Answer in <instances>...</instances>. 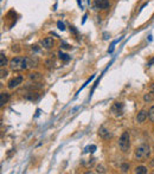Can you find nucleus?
<instances>
[{
    "instance_id": "obj_1",
    "label": "nucleus",
    "mask_w": 154,
    "mask_h": 174,
    "mask_svg": "<svg viewBox=\"0 0 154 174\" xmlns=\"http://www.w3.org/2000/svg\"><path fill=\"white\" fill-rule=\"evenodd\" d=\"M8 65L12 71H23L29 68L26 57H13L10 60Z\"/></svg>"
},
{
    "instance_id": "obj_2",
    "label": "nucleus",
    "mask_w": 154,
    "mask_h": 174,
    "mask_svg": "<svg viewBox=\"0 0 154 174\" xmlns=\"http://www.w3.org/2000/svg\"><path fill=\"white\" fill-rule=\"evenodd\" d=\"M149 155H151V147H149L148 143H142V145H140V146H137L135 148L134 152L135 160L142 161V160L147 159Z\"/></svg>"
},
{
    "instance_id": "obj_3",
    "label": "nucleus",
    "mask_w": 154,
    "mask_h": 174,
    "mask_svg": "<svg viewBox=\"0 0 154 174\" xmlns=\"http://www.w3.org/2000/svg\"><path fill=\"white\" fill-rule=\"evenodd\" d=\"M119 147L120 149L126 153L129 151V147H131V136H129V133L128 132H123L120 139H119Z\"/></svg>"
},
{
    "instance_id": "obj_4",
    "label": "nucleus",
    "mask_w": 154,
    "mask_h": 174,
    "mask_svg": "<svg viewBox=\"0 0 154 174\" xmlns=\"http://www.w3.org/2000/svg\"><path fill=\"white\" fill-rule=\"evenodd\" d=\"M23 81H24V77H23V76H16V77H13L12 79L8 81L7 88H8L10 90H13V89H16L19 84L23 83Z\"/></svg>"
},
{
    "instance_id": "obj_5",
    "label": "nucleus",
    "mask_w": 154,
    "mask_h": 174,
    "mask_svg": "<svg viewBox=\"0 0 154 174\" xmlns=\"http://www.w3.org/2000/svg\"><path fill=\"white\" fill-rule=\"evenodd\" d=\"M109 7H110L109 0H94L95 10H108Z\"/></svg>"
},
{
    "instance_id": "obj_6",
    "label": "nucleus",
    "mask_w": 154,
    "mask_h": 174,
    "mask_svg": "<svg viewBox=\"0 0 154 174\" xmlns=\"http://www.w3.org/2000/svg\"><path fill=\"white\" fill-rule=\"evenodd\" d=\"M122 111H123V104L120 103V102H115L112 107V113L115 116H121Z\"/></svg>"
},
{
    "instance_id": "obj_7",
    "label": "nucleus",
    "mask_w": 154,
    "mask_h": 174,
    "mask_svg": "<svg viewBox=\"0 0 154 174\" xmlns=\"http://www.w3.org/2000/svg\"><path fill=\"white\" fill-rule=\"evenodd\" d=\"M98 135H100L101 139H103V140H109V139L113 137V134H112L106 127H101V128L98 129Z\"/></svg>"
},
{
    "instance_id": "obj_8",
    "label": "nucleus",
    "mask_w": 154,
    "mask_h": 174,
    "mask_svg": "<svg viewBox=\"0 0 154 174\" xmlns=\"http://www.w3.org/2000/svg\"><path fill=\"white\" fill-rule=\"evenodd\" d=\"M54 44H55L54 39L50 38V37H46V38H44V39H42V40H40V45H42L44 49H46V50L51 49V47L54 46Z\"/></svg>"
},
{
    "instance_id": "obj_9",
    "label": "nucleus",
    "mask_w": 154,
    "mask_h": 174,
    "mask_svg": "<svg viewBox=\"0 0 154 174\" xmlns=\"http://www.w3.org/2000/svg\"><path fill=\"white\" fill-rule=\"evenodd\" d=\"M27 59V65H29V68H36V66H38V58L37 57H26Z\"/></svg>"
},
{
    "instance_id": "obj_10",
    "label": "nucleus",
    "mask_w": 154,
    "mask_h": 174,
    "mask_svg": "<svg viewBox=\"0 0 154 174\" xmlns=\"http://www.w3.org/2000/svg\"><path fill=\"white\" fill-rule=\"evenodd\" d=\"M147 116H148V113H147L146 110H141V111L137 114V116H136V121H137L139 123H142V122L146 121Z\"/></svg>"
},
{
    "instance_id": "obj_11",
    "label": "nucleus",
    "mask_w": 154,
    "mask_h": 174,
    "mask_svg": "<svg viewBox=\"0 0 154 174\" xmlns=\"http://www.w3.org/2000/svg\"><path fill=\"white\" fill-rule=\"evenodd\" d=\"M8 98H10V95L7 93H1L0 94V105L4 107L8 102Z\"/></svg>"
},
{
    "instance_id": "obj_12",
    "label": "nucleus",
    "mask_w": 154,
    "mask_h": 174,
    "mask_svg": "<svg viewBox=\"0 0 154 174\" xmlns=\"http://www.w3.org/2000/svg\"><path fill=\"white\" fill-rule=\"evenodd\" d=\"M134 172L136 174H146L148 173V169H147V167H145V166H137V167L135 168Z\"/></svg>"
},
{
    "instance_id": "obj_13",
    "label": "nucleus",
    "mask_w": 154,
    "mask_h": 174,
    "mask_svg": "<svg viewBox=\"0 0 154 174\" xmlns=\"http://www.w3.org/2000/svg\"><path fill=\"white\" fill-rule=\"evenodd\" d=\"M6 65H7V58L4 55V52H1V55H0V66L4 68Z\"/></svg>"
},
{
    "instance_id": "obj_14",
    "label": "nucleus",
    "mask_w": 154,
    "mask_h": 174,
    "mask_svg": "<svg viewBox=\"0 0 154 174\" xmlns=\"http://www.w3.org/2000/svg\"><path fill=\"white\" fill-rule=\"evenodd\" d=\"M29 77H30L31 81H39L42 78V75L39 72H32V74L29 75Z\"/></svg>"
},
{
    "instance_id": "obj_15",
    "label": "nucleus",
    "mask_w": 154,
    "mask_h": 174,
    "mask_svg": "<svg viewBox=\"0 0 154 174\" xmlns=\"http://www.w3.org/2000/svg\"><path fill=\"white\" fill-rule=\"evenodd\" d=\"M39 95L37 93H29V94L26 95V98H27V99H31V101H36Z\"/></svg>"
},
{
    "instance_id": "obj_16",
    "label": "nucleus",
    "mask_w": 154,
    "mask_h": 174,
    "mask_svg": "<svg viewBox=\"0 0 154 174\" xmlns=\"http://www.w3.org/2000/svg\"><path fill=\"white\" fill-rule=\"evenodd\" d=\"M58 56H59V58H60L62 60H64V62H69L70 58H71L69 55H66V53H64V52H62V51L58 53Z\"/></svg>"
},
{
    "instance_id": "obj_17",
    "label": "nucleus",
    "mask_w": 154,
    "mask_h": 174,
    "mask_svg": "<svg viewBox=\"0 0 154 174\" xmlns=\"http://www.w3.org/2000/svg\"><path fill=\"white\" fill-rule=\"evenodd\" d=\"M148 118L154 123V105H152L148 110Z\"/></svg>"
},
{
    "instance_id": "obj_18",
    "label": "nucleus",
    "mask_w": 154,
    "mask_h": 174,
    "mask_svg": "<svg viewBox=\"0 0 154 174\" xmlns=\"http://www.w3.org/2000/svg\"><path fill=\"white\" fill-rule=\"evenodd\" d=\"M128 169H129V165H128V163H122V165H121V172H122V173L128 172Z\"/></svg>"
},
{
    "instance_id": "obj_19",
    "label": "nucleus",
    "mask_w": 154,
    "mask_h": 174,
    "mask_svg": "<svg viewBox=\"0 0 154 174\" xmlns=\"http://www.w3.org/2000/svg\"><path fill=\"white\" fill-rule=\"evenodd\" d=\"M119 40H120V39H116V40H114V41L112 43V45H110V47H109V50H108V52H109V53H113L114 47H115V44L116 43H119Z\"/></svg>"
},
{
    "instance_id": "obj_20",
    "label": "nucleus",
    "mask_w": 154,
    "mask_h": 174,
    "mask_svg": "<svg viewBox=\"0 0 154 174\" xmlns=\"http://www.w3.org/2000/svg\"><path fill=\"white\" fill-rule=\"evenodd\" d=\"M95 151H96V146H95V145H91V146H89V147L85 148V152H91V153H94Z\"/></svg>"
},
{
    "instance_id": "obj_21",
    "label": "nucleus",
    "mask_w": 154,
    "mask_h": 174,
    "mask_svg": "<svg viewBox=\"0 0 154 174\" xmlns=\"http://www.w3.org/2000/svg\"><path fill=\"white\" fill-rule=\"evenodd\" d=\"M57 26L59 30H62V31H64L65 30V25L62 23V21H57Z\"/></svg>"
},
{
    "instance_id": "obj_22",
    "label": "nucleus",
    "mask_w": 154,
    "mask_h": 174,
    "mask_svg": "<svg viewBox=\"0 0 154 174\" xmlns=\"http://www.w3.org/2000/svg\"><path fill=\"white\" fill-rule=\"evenodd\" d=\"M97 172H100V173H106V169H104L103 166H97Z\"/></svg>"
},
{
    "instance_id": "obj_23",
    "label": "nucleus",
    "mask_w": 154,
    "mask_h": 174,
    "mask_svg": "<svg viewBox=\"0 0 154 174\" xmlns=\"http://www.w3.org/2000/svg\"><path fill=\"white\" fill-rule=\"evenodd\" d=\"M143 99H145V101H147V102H151V101H152V96H151V94H147V95H145Z\"/></svg>"
},
{
    "instance_id": "obj_24",
    "label": "nucleus",
    "mask_w": 154,
    "mask_h": 174,
    "mask_svg": "<svg viewBox=\"0 0 154 174\" xmlns=\"http://www.w3.org/2000/svg\"><path fill=\"white\" fill-rule=\"evenodd\" d=\"M60 47H62V49H70L71 46H70V45H68L66 43H62V44H60Z\"/></svg>"
},
{
    "instance_id": "obj_25",
    "label": "nucleus",
    "mask_w": 154,
    "mask_h": 174,
    "mask_svg": "<svg viewBox=\"0 0 154 174\" xmlns=\"http://www.w3.org/2000/svg\"><path fill=\"white\" fill-rule=\"evenodd\" d=\"M32 50L36 51V52H39V51H40V49L38 47V45H32Z\"/></svg>"
},
{
    "instance_id": "obj_26",
    "label": "nucleus",
    "mask_w": 154,
    "mask_h": 174,
    "mask_svg": "<svg viewBox=\"0 0 154 174\" xmlns=\"http://www.w3.org/2000/svg\"><path fill=\"white\" fill-rule=\"evenodd\" d=\"M153 64H154V57L152 58V59H151V60H149L148 63H147V66H152Z\"/></svg>"
},
{
    "instance_id": "obj_27",
    "label": "nucleus",
    "mask_w": 154,
    "mask_h": 174,
    "mask_svg": "<svg viewBox=\"0 0 154 174\" xmlns=\"http://www.w3.org/2000/svg\"><path fill=\"white\" fill-rule=\"evenodd\" d=\"M6 71H4V68H1V78H4L5 76H6Z\"/></svg>"
},
{
    "instance_id": "obj_28",
    "label": "nucleus",
    "mask_w": 154,
    "mask_h": 174,
    "mask_svg": "<svg viewBox=\"0 0 154 174\" xmlns=\"http://www.w3.org/2000/svg\"><path fill=\"white\" fill-rule=\"evenodd\" d=\"M151 90H152V93L154 94V84H152V85H151Z\"/></svg>"
},
{
    "instance_id": "obj_29",
    "label": "nucleus",
    "mask_w": 154,
    "mask_h": 174,
    "mask_svg": "<svg viewBox=\"0 0 154 174\" xmlns=\"http://www.w3.org/2000/svg\"><path fill=\"white\" fill-rule=\"evenodd\" d=\"M151 165H152V166H153V167H154V159H153V160H152V161H151Z\"/></svg>"
}]
</instances>
